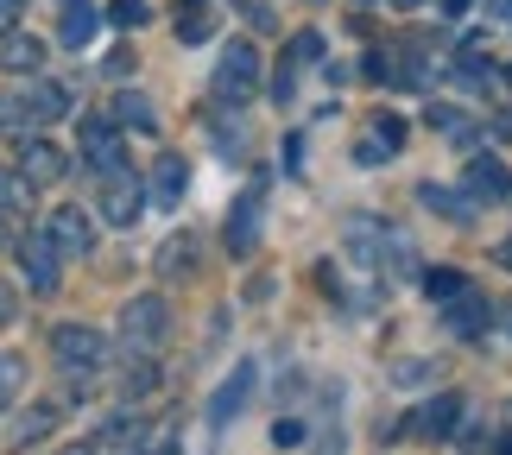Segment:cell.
I'll use <instances>...</instances> for the list:
<instances>
[{
  "instance_id": "cell-28",
  "label": "cell",
  "mask_w": 512,
  "mask_h": 455,
  "mask_svg": "<svg viewBox=\"0 0 512 455\" xmlns=\"http://www.w3.org/2000/svg\"><path fill=\"white\" fill-rule=\"evenodd\" d=\"M32 203V184H26V177H19V171H0V209H26Z\"/></svg>"
},
{
  "instance_id": "cell-14",
  "label": "cell",
  "mask_w": 512,
  "mask_h": 455,
  "mask_svg": "<svg viewBox=\"0 0 512 455\" xmlns=\"http://www.w3.org/2000/svg\"><path fill=\"white\" fill-rule=\"evenodd\" d=\"M19 177H26V184H57V177H64V152L51 140H26L19 146Z\"/></svg>"
},
{
  "instance_id": "cell-18",
  "label": "cell",
  "mask_w": 512,
  "mask_h": 455,
  "mask_svg": "<svg viewBox=\"0 0 512 455\" xmlns=\"http://www.w3.org/2000/svg\"><path fill=\"white\" fill-rule=\"evenodd\" d=\"M95 455H146V424L140 418H108Z\"/></svg>"
},
{
  "instance_id": "cell-40",
  "label": "cell",
  "mask_w": 512,
  "mask_h": 455,
  "mask_svg": "<svg viewBox=\"0 0 512 455\" xmlns=\"http://www.w3.org/2000/svg\"><path fill=\"white\" fill-rule=\"evenodd\" d=\"M152 455H184V449H177V443H159V449H152Z\"/></svg>"
},
{
  "instance_id": "cell-20",
  "label": "cell",
  "mask_w": 512,
  "mask_h": 455,
  "mask_svg": "<svg viewBox=\"0 0 512 455\" xmlns=\"http://www.w3.org/2000/svg\"><path fill=\"white\" fill-rule=\"evenodd\" d=\"M114 127H133V133H159V108H152L146 95L121 89V95H114Z\"/></svg>"
},
{
  "instance_id": "cell-25",
  "label": "cell",
  "mask_w": 512,
  "mask_h": 455,
  "mask_svg": "<svg viewBox=\"0 0 512 455\" xmlns=\"http://www.w3.org/2000/svg\"><path fill=\"white\" fill-rule=\"evenodd\" d=\"M121 392H127V399H146V392H159V367H152L146 354H140V361H127V373H121Z\"/></svg>"
},
{
  "instance_id": "cell-17",
  "label": "cell",
  "mask_w": 512,
  "mask_h": 455,
  "mask_svg": "<svg viewBox=\"0 0 512 455\" xmlns=\"http://www.w3.org/2000/svg\"><path fill=\"white\" fill-rule=\"evenodd\" d=\"M177 45H209L215 38V7L209 0H177Z\"/></svg>"
},
{
  "instance_id": "cell-43",
  "label": "cell",
  "mask_w": 512,
  "mask_h": 455,
  "mask_svg": "<svg viewBox=\"0 0 512 455\" xmlns=\"http://www.w3.org/2000/svg\"><path fill=\"white\" fill-rule=\"evenodd\" d=\"M0 247H7V222H0Z\"/></svg>"
},
{
  "instance_id": "cell-7",
  "label": "cell",
  "mask_w": 512,
  "mask_h": 455,
  "mask_svg": "<svg viewBox=\"0 0 512 455\" xmlns=\"http://www.w3.org/2000/svg\"><path fill=\"white\" fill-rule=\"evenodd\" d=\"M462 190L475 196V203H506V196H512V171L500 165L494 152H475V158H468V184Z\"/></svg>"
},
{
  "instance_id": "cell-33",
  "label": "cell",
  "mask_w": 512,
  "mask_h": 455,
  "mask_svg": "<svg viewBox=\"0 0 512 455\" xmlns=\"http://www.w3.org/2000/svg\"><path fill=\"white\" fill-rule=\"evenodd\" d=\"M291 57H323V38H317V32H298V45H291Z\"/></svg>"
},
{
  "instance_id": "cell-13",
  "label": "cell",
  "mask_w": 512,
  "mask_h": 455,
  "mask_svg": "<svg viewBox=\"0 0 512 455\" xmlns=\"http://www.w3.org/2000/svg\"><path fill=\"white\" fill-rule=\"evenodd\" d=\"M367 127H373V133L361 140V152H354L361 165H380V158H392V152L405 146V121H399V114H373Z\"/></svg>"
},
{
  "instance_id": "cell-41",
  "label": "cell",
  "mask_w": 512,
  "mask_h": 455,
  "mask_svg": "<svg viewBox=\"0 0 512 455\" xmlns=\"http://www.w3.org/2000/svg\"><path fill=\"white\" fill-rule=\"evenodd\" d=\"M392 7H399V13H411V7H418V0H392Z\"/></svg>"
},
{
  "instance_id": "cell-1",
  "label": "cell",
  "mask_w": 512,
  "mask_h": 455,
  "mask_svg": "<svg viewBox=\"0 0 512 455\" xmlns=\"http://www.w3.org/2000/svg\"><path fill=\"white\" fill-rule=\"evenodd\" d=\"M51 354H57V367H70V373H95L108 361V335L89 329V323H57L51 329Z\"/></svg>"
},
{
  "instance_id": "cell-37",
  "label": "cell",
  "mask_w": 512,
  "mask_h": 455,
  "mask_svg": "<svg viewBox=\"0 0 512 455\" xmlns=\"http://www.w3.org/2000/svg\"><path fill=\"white\" fill-rule=\"evenodd\" d=\"M494 260H500V266H506V272H512V234H506V241H500V247H494Z\"/></svg>"
},
{
  "instance_id": "cell-44",
  "label": "cell",
  "mask_w": 512,
  "mask_h": 455,
  "mask_svg": "<svg viewBox=\"0 0 512 455\" xmlns=\"http://www.w3.org/2000/svg\"><path fill=\"white\" fill-rule=\"evenodd\" d=\"M506 89H512V70H506Z\"/></svg>"
},
{
  "instance_id": "cell-45",
  "label": "cell",
  "mask_w": 512,
  "mask_h": 455,
  "mask_svg": "<svg viewBox=\"0 0 512 455\" xmlns=\"http://www.w3.org/2000/svg\"><path fill=\"white\" fill-rule=\"evenodd\" d=\"M506 323H512V310H506Z\"/></svg>"
},
{
  "instance_id": "cell-2",
  "label": "cell",
  "mask_w": 512,
  "mask_h": 455,
  "mask_svg": "<svg viewBox=\"0 0 512 455\" xmlns=\"http://www.w3.org/2000/svg\"><path fill=\"white\" fill-rule=\"evenodd\" d=\"M253 89H260V45H253V38H234L222 51V64H215V95H222V102H247Z\"/></svg>"
},
{
  "instance_id": "cell-36",
  "label": "cell",
  "mask_w": 512,
  "mask_h": 455,
  "mask_svg": "<svg viewBox=\"0 0 512 455\" xmlns=\"http://www.w3.org/2000/svg\"><path fill=\"white\" fill-rule=\"evenodd\" d=\"M487 13H494L500 26H512V0H487Z\"/></svg>"
},
{
  "instance_id": "cell-12",
  "label": "cell",
  "mask_w": 512,
  "mask_h": 455,
  "mask_svg": "<svg viewBox=\"0 0 512 455\" xmlns=\"http://www.w3.org/2000/svg\"><path fill=\"white\" fill-rule=\"evenodd\" d=\"M184 190H190V158L184 152H159V165H152V196H159L165 209H177Z\"/></svg>"
},
{
  "instance_id": "cell-15",
  "label": "cell",
  "mask_w": 512,
  "mask_h": 455,
  "mask_svg": "<svg viewBox=\"0 0 512 455\" xmlns=\"http://www.w3.org/2000/svg\"><path fill=\"white\" fill-rule=\"evenodd\" d=\"M247 392H253V361H241V367H234L228 380H222V392H215V399H209V424L222 430V424L234 418V411L247 405Z\"/></svg>"
},
{
  "instance_id": "cell-19",
  "label": "cell",
  "mask_w": 512,
  "mask_h": 455,
  "mask_svg": "<svg viewBox=\"0 0 512 455\" xmlns=\"http://www.w3.org/2000/svg\"><path fill=\"white\" fill-rule=\"evenodd\" d=\"M424 121L443 133V140H456V146H475V114H462L456 102H430L424 108Z\"/></svg>"
},
{
  "instance_id": "cell-10",
  "label": "cell",
  "mask_w": 512,
  "mask_h": 455,
  "mask_svg": "<svg viewBox=\"0 0 512 455\" xmlns=\"http://www.w3.org/2000/svg\"><path fill=\"white\" fill-rule=\"evenodd\" d=\"M45 241H51L57 253H70V260H76V253H89V247H95V228H89V215H83V209H76V203H64V209H57V215H51V228H45Z\"/></svg>"
},
{
  "instance_id": "cell-21",
  "label": "cell",
  "mask_w": 512,
  "mask_h": 455,
  "mask_svg": "<svg viewBox=\"0 0 512 455\" xmlns=\"http://www.w3.org/2000/svg\"><path fill=\"white\" fill-rule=\"evenodd\" d=\"M38 64H45V45H38V38H26V32H7V38H0V70H19V76H26Z\"/></svg>"
},
{
  "instance_id": "cell-30",
  "label": "cell",
  "mask_w": 512,
  "mask_h": 455,
  "mask_svg": "<svg viewBox=\"0 0 512 455\" xmlns=\"http://www.w3.org/2000/svg\"><path fill=\"white\" fill-rule=\"evenodd\" d=\"M26 108H32V114H64V108H70V95L57 89V83H38V89L26 95Z\"/></svg>"
},
{
  "instance_id": "cell-42",
  "label": "cell",
  "mask_w": 512,
  "mask_h": 455,
  "mask_svg": "<svg viewBox=\"0 0 512 455\" xmlns=\"http://www.w3.org/2000/svg\"><path fill=\"white\" fill-rule=\"evenodd\" d=\"M506 443H512V405H506Z\"/></svg>"
},
{
  "instance_id": "cell-31",
  "label": "cell",
  "mask_w": 512,
  "mask_h": 455,
  "mask_svg": "<svg viewBox=\"0 0 512 455\" xmlns=\"http://www.w3.org/2000/svg\"><path fill=\"white\" fill-rule=\"evenodd\" d=\"M108 19L121 32H133V26H146V0H108Z\"/></svg>"
},
{
  "instance_id": "cell-4",
  "label": "cell",
  "mask_w": 512,
  "mask_h": 455,
  "mask_svg": "<svg viewBox=\"0 0 512 455\" xmlns=\"http://www.w3.org/2000/svg\"><path fill=\"white\" fill-rule=\"evenodd\" d=\"M76 140H83V158H89V165L102 171V177L127 171V146H121V127H114V121H102V114H83Z\"/></svg>"
},
{
  "instance_id": "cell-32",
  "label": "cell",
  "mask_w": 512,
  "mask_h": 455,
  "mask_svg": "<svg viewBox=\"0 0 512 455\" xmlns=\"http://www.w3.org/2000/svg\"><path fill=\"white\" fill-rule=\"evenodd\" d=\"M310 437V424L304 418H279V424H272V443H279V449H298Z\"/></svg>"
},
{
  "instance_id": "cell-8",
  "label": "cell",
  "mask_w": 512,
  "mask_h": 455,
  "mask_svg": "<svg viewBox=\"0 0 512 455\" xmlns=\"http://www.w3.org/2000/svg\"><path fill=\"white\" fill-rule=\"evenodd\" d=\"M57 260H64V253H57L45 234H26V241H19V266H26V279H32L38 298H51V291H57Z\"/></svg>"
},
{
  "instance_id": "cell-39",
  "label": "cell",
  "mask_w": 512,
  "mask_h": 455,
  "mask_svg": "<svg viewBox=\"0 0 512 455\" xmlns=\"http://www.w3.org/2000/svg\"><path fill=\"white\" fill-rule=\"evenodd\" d=\"M57 455H95V449H83V443H70V449H57Z\"/></svg>"
},
{
  "instance_id": "cell-5",
  "label": "cell",
  "mask_w": 512,
  "mask_h": 455,
  "mask_svg": "<svg viewBox=\"0 0 512 455\" xmlns=\"http://www.w3.org/2000/svg\"><path fill=\"white\" fill-rule=\"evenodd\" d=\"M140 209H146V190H140V177H133V171L102 177V215H108L114 228H133V222H140Z\"/></svg>"
},
{
  "instance_id": "cell-34",
  "label": "cell",
  "mask_w": 512,
  "mask_h": 455,
  "mask_svg": "<svg viewBox=\"0 0 512 455\" xmlns=\"http://www.w3.org/2000/svg\"><path fill=\"white\" fill-rule=\"evenodd\" d=\"M19 26V0H0V38H7Z\"/></svg>"
},
{
  "instance_id": "cell-26",
  "label": "cell",
  "mask_w": 512,
  "mask_h": 455,
  "mask_svg": "<svg viewBox=\"0 0 512 455\" xmlns=\"http://www.w3.org/2000/svg\"><path fill=\"white\" fill-rule=\"evenodd\" d=\"M51 424H57V411H51V405H38V411H26V418H19V424H13V443H19V449H26V443H38V437H45V430H51Z\"/></svg>"
},
{
  "instance_id": "cell-24",
  "label": "cell",
  "mask_w": 512,
  "mask_h": 455,
  "mask_svg": "<svg viewBox=\"0 0 512 455\" xmlns=\"http://www.w3.org/2000/svg\"><path fill=\"white\" fill-rule=\"evenodd\" d=\"M456 76H462L468 89H494V76H500V70H494V57H481L475 45H468V51L456 57Z\"/></svg>"
},
{
  "instance_id": "cell-29",
  "label": "cell",
  "mask_w": 512,
  "mask_h": 455,
  "mask_svg": "<svg viewBox=\"0 0 512 455\" xmlns=\"http://www.w3.org/2000/svg\"><path fill=\"white\" fill-rule=\"evenodd\" d=\"M196 266V247L184 241V234H177V241H165V253H159V272L171 279V272H190Z\"/></svg>"
},
{
  "instance_id": "cell-6",
  "label": "cell",
  "mask_w": 512,
  "mask_h": 455,
  "mask_svg": "<svg viewBox=\"0 0 512 455\" xmlns=\"http://www.w3.org/2000/svg\"><path fill=\"white\" fill-rule=\"evenodd\" d=\"M456 424H462V399H456V392H437L430 405H418V411L405 418V430H411V437H430V443L456 437Z\"/></svg>"
},
{
  "instance_id": "cell-3",
  "label": "cell",
  "mask_w": 512,
  "mask_h": 455,
  "mask_svg": "<svg viewBox=\"0 0 512 455\" xmlns=\"http://www.w3.org/2000/svg\"><path fill=\"white\" fill-rule=\"evenodd\" d=\"M121 335H127V348H140V354L165 348V335H171V310H165V298H133V304L121 310Z\"/></svg>"
},
{
  "instance_id": "cell-27",
  "label": "cell",
  "mask_w": 512,
  "mask_h": 455,
  "mask_svg": "<svg viewBox=\"0 0 512 455\" xmlns=\"http://www.w3.org/2000/svg\"><path fill=\"white\" fill-rule=\"evenodd\" d=\"M19 380H26V361H19V354H0V411L19 399Z\"/></svg>"
},
{
  "instance_id": "cell-16",
  "label": "cell",
  "mask_w": 512,
  "mask_h": 455,
  "mask_svg": "<svg viewBox=\"0 0 512 455\" xmlns=\"http://www.w3.org/2000/svg\"><path fill=\"white\" fill-rule=\"evenodd\" d=\"M418 203H424V209H437V215H449V222H462V228L481 215V203H475L468 190H443V184H418Z\"/></svg>"
},
{
  "instance_id": "cell-22",
  "label": "cell",
  "mask_w": 512,
  "mask_h": 455,
  "mask_svg": "<svg viewBox=\"0 0 512 455\" xmlns=\"http://www.w3.org/2000/svg\"><path fill=\"white\" fill-rule=\"evenodd\" d=\"M57 38H64L70 51H83L95 38V7H89V0H64V32H57Z\"/></svg>"
},
{
  "instance_id": "cell-35",
  "label": "cell",
  "mask_w": 512,
  "mask_h": 455,
  "mask_svg": "<svg viewBox=\"0 0 512 455\" xmlns=\"http://www.w3.org/2000/svg\"><path fill=\"white\" fill-rule=\"evenodd\" d=\"M13 310H19V304H13V285L0 279V323H13Z\"/></svg>"
},
{
  "instance_id": "cell-11",
  "label": "cell",
  "mask_w": 512,
  "mask_h": 455,
  "mask_svg": "<svg viewBox=\"0 0 512 455\" xmlns=\"http://www.w3.org/2000/svg\"><path fill=\"white\" fill-rule=\"evenodd\" d=\"M443 329L449 335H462V342H475V335L487 329V298H481V291H456V298H443Z\"/></svg>"
},
{
  "instance_id": "cell-38",
  "label": "cell",
  "mask_w": 512,
  "mask_h": 455,
  "mask_svg": "<svg viewBox=\"0 0 512 455\" xmlns=\"http://www.w3.org/2000/svg\"><path fill=\"white\" fill-rule=\"evenodd\" d=\"M443 13H449V19H462V13H468V0H443Z\"/></svg>"
},
{
  "instance_id": "cell-9",
  "label": "cell",
  "mask_w": 512,
  "mask_h": 455,
  "mask_svg": "<svg viewBox=\"0 0 512 455\" xmlns=\"http://www.w3.org/2000/svg\"><path fill=\"white\" fill-rule=\"evenodd\" d=\"M260 209H266V184H253L228 209V253H253V241H260Z\"/></svg>"
},
{
  "instance_id": "cell-23",
  "label": "cell",
  "mask_w": 512,
  "mask_h": 455,
  "mask_svg": "<svg viewBox=\"0 0 512 455\" xmlns=\"http://www.w3.org/2000/svg\"><path fill=\"white\" fill-rule=\"evenodd\" d=\"M418 285H424V298L443 304V298H456V291L468 285V272L462 266H430V272H418Z\"/></svg>"
}]
</instances>
